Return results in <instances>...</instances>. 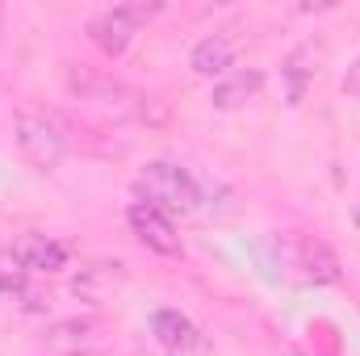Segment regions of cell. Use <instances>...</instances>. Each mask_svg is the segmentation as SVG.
I'll return each mask as SVG.
<instances>
[{
  "label": "cell",
  "instance_id": "obj_1",
  "mask_svg": "<svg viewBox=\"0 0 360 356\" xmlns=\"http://www.w3.org/2000/svg\"><path fill=\"white\" fill-rule=\"evenodd\" d=\"M201 180L193 177L184 164H172V160H155L147 164L139 177H134V197L143 205H155L160 214H193L201 205Z\"/></svg>",
  "mask_w": 360,
  "mask_h": 356
},
{
  "label": "cell",
  "instance_id": "obj_2",
  "mask_svg": "<svg viewBox=\"0 0 360 356\" xmlns=\"http://www.w3.org/2000/svg\"><path fill=\"white\" fill-rule=\"evenodd\" d=\"M63 80H68V92L89 109L92 117H101V122H126V117L139 113L143 96L134 89H126L122 80L105 76V72H92L84 63H68Z\"/></svg>",
  "mask_w": 360,
  "mask_h": 356
},
{
  "label": "cell",
  "instance_id": "obj_3",
  "mask_svg": "<svg viewBox=\"0 0 360 356\" xmlns=\"http://www.w3.org/2000/svg\"><path fill=\"white\" fill-rule=\"evenodd\" d=\"M17 151L30 168L51 172L68 155V134L51 113H17Z\"/></svg>",
  "mask_w": 360,
  "mask_h": 356
},
{
  "label": "cell",
  "instance_id": "obj_4",
  "mask_svg": "<svg viewBox=\"0 0 360 356\" xmlns=\"http://www.w3.org/2000/svg\"><path fill=\"white\" fill-rule=\"evenodd\" d=\"M143 17H151L147 4H117V8H101L89 21V42L105 59H122L143 25Z\"/></svg>",
  "mask_w": 360,
  "mask_h": 356
},
{
  "label": "cell",
  "instance_id": "obj_5",
  "mask_svg": "<svg viewBox=\"0 0 360 356\" xmlns=\"http://www.w3.org/2000/svg\"><path fill=\"white\" fill-rule=\"evenodd\" d=\"M126 222H130L134 239H139L147 252H155V256H180V235H176V227H172V218H168V214H160L155 205H143V201H134V205L126 210Z\"/></svg>",
  "mask_w": 360,
  "mask_h": 356
},
{
  "label": "cell",
  "instance_id": "obj_6",
  "mask_svg": "<svg viewBox=\"0 0 360 356\" xmlns=\"http://www.w3.org/2000/svg\"><path fill=\"white\" fill-rule=\"evenodd\" d=\"M235 59H239V38H235V30H214V34H205V38L193 46L188 68H193L197 76H205V80H222V76H231Z\"/></svg>",
  "mask_w": 360,
  "mask_h": 356
},
{
  "label": "cell",
  "instance_id": "obj_7",
  "mask_svg": "<svg viewBox=\"0 0 360 356\" xmlns=\"http://www.w3.org/2000/svg\"><path fill=\"white\" fill-rule=\"evenodd\" d=\"M151 336H155V344L164 352H172V356H188V352H201L205 348V340L193 327V319L172 310V306H164V310L151 314Z\"/></svg>",
  "mask_w": 360,
  "mask_h": 356
},
{
  "label": "cell",
  "instance_id": "obj_8",
  "mask_svg": "<svg viewBox=\"0 0 360 356\" xmlns=\"http://www.w3.org/2000/svg\"><path fill=\"white\" fill-rule=\"evenodd\" d=\"M126 281V268L117 265V260H92L76 272V281H72V293L80 298V302H109L113 298V289Z\"/></svg>",
  "mask_w": 360,
  "mask_h": 356
},
{
  "label": "cell",
  "instance_id": "obj_9",
  "mask_svg": "<svg viewBox=\"0 0 360 356\" xmlns=\"http://www.w3.org/2000/svg\"><path fill=\"white\" fill-rule=\"evenodd\" d=\"M264 92V72H256V68H239V72H231V76H222L218 84H214V109H243L248 101H256Z\"/></svg>",
  "mask_w": 360,
  "mask_h": 356
},
{
  "label": "cell",
  "instance_id": "obj_10",
  "mask_svg": "<svg viewBox=\"0 0 360 356\" xmlns=\"http://www.w3.org/2000/svg\"><path fill=\"white\" fill-rule=\"evenodd\" d=\"M297 268H302V276L314 281V285H335V281H340V256L331 252V243H323V239H314V235H306V239L297 243Z\"/></svg>",
  "mask_w": 360,
  "mask_h": 356
},
{
  "label": "cell",
  "instance_id": "obj_11",
  "mask_svg": "<svg viewBox=\"0 0 360 356\" xmlns=\"http://www.w3.org/2000/svg\"><path fill=\"white\" fill-rule=\"evenodd\" d=\"M319 59H323V46H314V42H302L285 63H281V76H285V96H289V105H302V96H306V84L314 80V72H319Z\"/></svg>",
  "mask_w": 360,
  "mask_h": 356
},
{
  "label": "cell",
  "instance_id": "obj_12",
  "mask_svg": "<svg viewBox=\"0 0 360 356\" xmlns=\"http://www.w3.org/2000/svg\"><path fill=\"white\" fill-rule=\"evenodd\" d=\"M21 256V265H25V272H59V268H68V243L63 239H55V235H30L25 239V248L17 252Z\"/></svg>",
  "mask_w": 360,
  "mask_h": 356
},
{
  "label": "cell",
  "instance_id": "obj_13",
  "mask_svg": "<svg viewBox=\"0 0 360 356\" xmlns=\"http://www.w3.org/2000/svg\"><path fill=\"white\" fill-rule=\"evenodd\" d=\"M96 319H68V323H55L46 331V344L55 348L59 356H76V352H89L96 344Z\"/></svg>",
  "mask_w": 360,
  "mask_h": 356
},
{
  "label": "cell",
  "instance_id": "obj_14",
  "mask_svg": "<svg viewBox=\"0 0 360 356\" xmlns=\"http://www.w3.org/2000/svg\"><path fill=\"white\" fill-rule=\"evenodd\" d=\"M25 289V265L13 252H0V293H21Z\"/></svg>",
  "mask_w": 360,
  "mask_h": 356
},
{
  "label": "cell",
  "instance_id": "obj_15",
  "mask_svg": "<svg viewBox=\"0 0 360 356\" xmlns=\"http://www.w3.org/2000/svg\"><path fill=\"white\" fill-rule=\"evenodd\" d=\"M344 92L360 101V55L352 59V63H348V72H344Z\"/></svg>",
  "mask_w": 360,
  "mask_h": 356
},
{
  "label": "cell",
  "instance_id": "obj_16",
  "mask_svg": "<svg viewBox=\"0 0 360 356\" xmlns=\"http://www.w3.org/2000/svg\"><path fill=\"white\" fill-rule=\"evenodd\" d=\"M0 25H4V4H0Z\"/></svg>",
  "mask_w": 360,
  "mask_h": 356
}]
</instances>
